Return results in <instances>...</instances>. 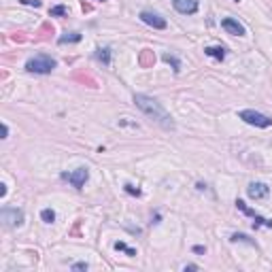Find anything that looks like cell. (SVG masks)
Instances as JSON below:
<instances>
[{
	"instance_id": "obj_7",
	"label": "cell",
	"mask_w": 272,
	"mask_h": 272,
	"mask_svg": "<svg viewBox=\"0 0 272 272\" xmlns=\"http://www.w3.org/2000/svg\"><path fill=\"white\" fill-rule=\"evenodd\" d=\"M141 19H143L147 26L155 28V30H164V28L168 26L164 17L158 15V13H153V11H143V13H141Z\"/></svg>"
},
{
	"instance_id": "obj_16",
	"label": "cell",
	"mask_w": 272,
	"mask_h": 272,
	"mask_svg": "<svg viewBox=\"0 0 272 272\" xmlns=\"http://www.w3.org/2000/svg\"><path fill=\"white\" fill-rule=\"evenodd\" d=\"M49 15L51 17H60V15H68V9L64 7V4H60V7H54L49 11Z\"/></svg>"
},
{
	"instance_id": "obj_8",
	"label": "cell",
	"mask_w": 272,
	"mask_h": 272,
	"mask_svg": "<svg viewBox=\"0 0 272 272\" xmlns=\"http://www.w3.org/2000/svg\"><path fill=\"white\" fill-rule=\"evenodd\" d=\"M172 7L181 15H194V13H198L200 2L198 0H172Z\"/></svg>"
},
{
	"instance_id": "obj_18",
	"label": "cell",
	"mask_w": 272,
	"mask_h": 272,
	"mask_svg": "<svg viewBox=\"0 0 272 272\" xmlns=\"http://www.w3.org/2000/svg\"><path fill=\"white\" fill-rule=\"evenodd\" d=\"M115 249H117V251H126L128 255H136L134 249H130L128 245H126V242H115Z\"/></svg>"
},
{
	"instance_id": "obj_12",
	"label": "cell",
	"mask_w": 272,
	"mask_h": 272,
	"mask_svg": "<svg viewBox=\"0 0 272 272\" xmlns=\"http://www.w3.org/2000/svg\"><path fill=\"white\" fill-rule=\"evenodd\" d=\"M79 40H81V34L79 32H71V34H64V36H60V38H57V43H60V45H64V43H79Z\"/></svg>"
},
{
	"instance_id": "obj_22",
	"label": "cell",
	"mask_w": 272,
	"mask_h": 272,
	"mask_svg": "<svg viewBox=\"0 0 272 272\" xmlns=\"http://www.w3.org/2000/svg\"><path fill=\"white\" fill-rule=\"evenodd\" d=\"M90 266L85 264V262H79V264H73V270H88Z\"/></svg>"
},
{
	"instance_id": "obj_26",
	"label": "cell",
	"mask_w": 272,
	"mask_h": 272,
	"mask_svg": "<svg viewBox=\"0 0 272 272\" xmlns=\"http://www.w3.org/2000/svg\"><path fill=\"white\" fill-rule=\"evenodd\" d=\"M236 2H240V0H236Z\"/></svg>"
},
{
	"instance_id": "obj_21",
	"label": "cell",
	"mask_w": 272,
	"mask_h": 272,
	"mask_svg": "<svg viewBox=\"0 0 272 272\" xmlns=\"http://www.w3.org/2000/svg\"><path fill=\"white\" fill-rule=\"evenodd\" d=\"M21 4H28V7H40V0H19Z\"/></svg>"
},
{
	"instance_id": "obj_3",
	"label": "cell",
	"mask_w": 272,
	"mask_h": 272,
	"mask_svg": "<svg viewBox=\"0 0 272 272\" xmlns=\"http://www.w3.org/2000/svg\"><path fill=\"white\" fill-rule=\"evenodd\" d=\"M238 119H242L249 126H255V128H270L272 126V117H268V115H264V113L253 111V109H245V111H240Z\"/></svg>"
},
{
	"instance_id": "obj_9",
	"label": "cell",
	"mask_w": 272,
	"mask_h": 272,
	"mask_svg": "<svg viewBox=\"0 0 272 272\" xmlns=\"http://www.w3.org/2000/svg\"><path fill=\"white\" fill-rule=\"evenodd\" d=\"M247 194H249V198L251 200H262V198H266V196L270 194V187L266 183H251L247 187Z\"/></svg>"
},
{
	"instance_id": "obj_2",
	"label": "cell",
	"mask_w": 272,
	"mask_h": 272,
	"mask_svg": "<svg viewBox=\"0 0 272 272\" xmlns=\"http://www.w3.org/2000/svg\"><path fill=\"white\" fill-rule=\"evenodd\" d=\"M57 66V62L54 60V57H49V55H34L30 57V60L26 62V71L28 73H36V74H49L54 68Z\"/></svg>"
},
{
	"instance_id": "obj_11",
	"label": "cell",
	"mask_w": 272,
	"mask_h": 272,
	"mask_svg": "<svg viewBox=\"0 0 272 272\" xmlns=\"http://www.w3.org/2000/svg\"><path fill=\"white\" fill-rule=\"evenodd\" d=\"M204 54L215 57V60H223L225 57V49L223 47H204Z\"/></svg>"
},
{
	"instance_id": "obj_17",
	"label": "cell",
	"mask_w": 272,
	"mask_h": 272,
	"mask_svg": "<svg viewBox=\"0 0 272 272\" xmlns=\"http://www.w3.org/2000/svg\"><path fill=\"white\" fill-rule=\"evenodd\" d=\"M230 240H232V242H249V245H253V247H255V240H249V236H245V234H232V238H230Z\"/></svg>"
},
{
	"instance_id": "obj_1",
	"label": "cell",
	"mask_w": 272,
	"mask_h": 272,
	"mask_svg": "<svg viewBox=\"0 0 272 272\" xmlns=\"http://www.w3.org/2000/svg\"><path fill=\"white\" fill-rule=\"evenodd\" d=\"M134 102L141 111L147 115L151 121H155L158 126H162L164 130H175V121H172L170 113L166 111L162 104L151 96H145V94H134Z\"/></svg>"
},
{
	"instance_id": "obj_23",
	"label": "cell",
	"mask_w": 272,
	"mask_h": 272,
	"mask_svg": "<svg viewBox=\"0 0 272 272\" xmlns=\"http://www.w3.org/2000/svg\"><path fill=\"white\" fill-rule=\"evenodd\" d=\"M7 136H9V126L2 124V138H7Z\"/></svg>"
},
{
	"instance_id": "obj_10",
	"label": "cell",
	"mask_w": 272,
	"mask_h": 272,
	"mask_svg": "<svg viewBox=\"0 0 272 272\" xmlns=\"http://www.w3.org/2000/svg\"><path fill=\"white\" fill-rule=\"evenodd\" d=\"M221 28L228 34H236V36H245V26L238 24V21L234 19V17H225L221 19Z\"/></svg>"
},
{
	"instance_id": "obj_25",
	"label": "cell",
	"mask_w": 272,
	"mask_h": 272,
	"mask_svg": "<svg viewBox=\"0 0 272 272\" xmlns=\"http://www.w3.org/2000/svg\"><path fill=\"white\" fill-rule=\"evenodd\" d=\"M204 251H206L204 247H194V253H204Z\"/></svg>"
},
{
	"instance_id": "obj_14",
	"label": "cell",
	"mask_w": 272,
	"mask_h": 272,
	"mask_svg": "<svg viewBox=\"0 0 272 272\" xmlns=\"http://www.w3.org/2000/svg\"><path fill=\"white\" fill-rule=\"evenodd\" d=\"M40 219H43L45 223H54L55 221V211H54V208H43V213H40Z\"/></svg>"
},
{
	"instance_id": "obj_6",
	"label": "cell",
	"mask_w": 272,
	"mask_h": 272,
	"mask_svg": "<svg viewBox=\"0 0 272 272\" xmlns=\"http://www.w3.org/2000/svg\"><path fill=\"white\" fill-rule=\"evenodd\" d=\"M236 208H238V211H242V213H245V215L253 217V225H255V228H259V225H266V228H272V219H264L262 215H257V213H255V211H251V208H249V206H247L242 200H236Z\"/></svg>"
},
{
	"instance_id": "obj_13",
	"label": "cell",
	"mask_w": 272,
	"mask_h": 272,
	"mask_svg": "<svg viewBox=\"0 0 272 272\" xmlns=\"http://www.w3.org/2000/svg\"><path fill=\"white\" fill-rule=\"evenodd\" d=\"M96 57L102 62L104 66L111 64V54H109V49H96Z\"/></svg>"
},
{
	"instance_id": "obj_4",
	"label": "cell",
	"mask_w": 272,
	"mask_h": 272,
	"mask_svg": "<svg viewBox=\"0 0 272 272\" xmlns=\"http://www.w3.org/2000/svg\"><path fill=\"white\" fill-rule=\"evenodd\" d=\"M62 179L71 183L74 189H83L85 181L90 179V170L88 168H77L74 172H62Z\"/></svg>"
},
{
	"instance_id": "obj_15",
	"label": "cell",
	"mask_w": 272,
	"mask_h": 272,
	"mask_svg": "<svg viewBox=\"0 0 272 272\" xmlns=\"http://www.w3.org/2000/svg\"><path fill=\"white\" fill-rule=\"evenodd\" d=\"M164 62H168V64H172V68H175V73H179V71H181V64H179V60H177L175 55L166 54V55H164Z\"/></svg>"
},
{
	"instance_id": "obj_24",
	"label": "cell",
	"mask_w": 272,
	"mask_h": 272,
	"mask_svg": "<svg viewBox=\"0 0 272 272\" xmlns=\"http://www.w3.org/2000/svg\"><path fill=\"white\" fill-rule=\"evenodd\" d=\"M187 270H198V266H196V264H189V266H185V272H187Z\"/></svg>"
},
{
	"instance_id": "obj_5",
	"label": "cell",
	"mask_w": 272,
	"mask_h": 272,
	"mask_svg": "<svg viewBox=\"0 0 272 272\" xmlns=\"http://www.w3.org/2000/svg\"><path fill=\"white\" fill-rule=\"evenodd\" d=\"M0 219H2V223L9 225V228H17V225L24 223V211H21V208H2Z\"/></svg>"
},
{
	"instance_id": "obj_20",
	"label": "cell",
	"mask_w": 272,
	"mask_h": 272,
	"mask_svg": "<svg viewBox=\"0 0 272 272\" xmlns=\"http://www.w3.org/2000/svg\"><path fill=\"white\" fill-rule=\"evenodd\" d=\"M126 192H128V194H132V196H141V189H138V187H134V185H126Z\"/></svg>"
},
{
	"instance_id": "obj_19",
	"label": "cell",
	"mask_w": 272,
	"mask_h": 272,
	"mask_svg": "<svg viewBox=\"0 0 272 272\" xmlns=\"http://www.w3.org/2000/svg\"><path fill=\"white\" fill-rule=\"evenodd\" d=\"M151 62H155V55H153L149 49H145V54H143V64L147 66V64H151Z\"/></svg>"
}]
</instances>
